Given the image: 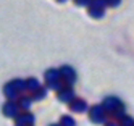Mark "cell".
<instances>
[{"mask_svg":"<svg viewBox=\"0 0 134 126\" xmlns=\"http://www.w3.org/2000/svg\"><path fill=\"white\" fill-rule=\"evenodd\" d=\"M91 120L94 123H103L105 121V113L102 107H92L91 108Z\"/></svg>","mask_w":134,"mask_h":126,"instance_id":"1","label":"cell"},{"mask_svg":"<svg viewBox=\"0 0 134 126\" xmlns=\"http://www.w3.org/2000/svg\"><path fill=\"white\" fill-rule=\"evenodd\" d=\"M103 105L107 110H111V112H115V108H121V102L118 99H107Z\"/></svg>","mask_w":134,"mask_h":126,"instance_id":"2","label":"cell"},{"mask_svg":"<svg viewBox=\"0 0 134 126\" xmlns=\"http://www.w3.org/2000/svg\"><path fill=\"white\" fill-rule=\"evenodd\" d=\"M32 123H34V116L29 113L18 116V120H16V124H32Z\"/></svg>","mask_w":134,"mask_h":126,"instance_id":"3","label":"cell"},{"mask_svg":"<svg viewBox=\"0 0 134 126\" xmlns=\"http://www.w3.org/2000/svg\"><path fill=\"white\" fill-rule=\"evenodd\" d=\"M71 110H74V112H84L86 110V107H87V105H86V102L84 100H81V99H76L71 105Z\"/></svg>","mask_w":134,"mask_h":126,"instance_id":"4","label":"cell"},{"mask_svg":"<svg viewBox=\"0 0 134 126\" xmlns=\"http://www.w3.org/2000/svg\"><path fill=\"white\" fill-rule=\"evenodd\" d=\"M16 112H18L16 105H15V103H12V102H8V103L3 107V113H5V116H15V115H16Z\"/></svg>","mask_w":134,"mask_h":126,"instance_id":"5","label":"cell"},{"mask_svg":"<svg viewBox=\"0 0 134 126\" xmlns=\"http://www.w3.org/2000/svg\"><path fill=\"white\" fill-rule=\"evenodd\" d=\"M63 73H66L65 74V78H66V79H68V81H74V71L73 70H70V68H63Z\"/></svg>","mask_w":134,"mask_h":126,"instance_id":"6","label":"cell"},{"mask_svg":"<svg viewBox=\"0 0 134 126\" xmlns=\"http://www.w3.org/2000/svg\"><path fill=\"white\" fill-rule=\"evenodd\" d=\"M76 123H74V120L73 118H70V116H63L62 118V124L60 126H74Z\"/></svg>","mask_w":134,"mask_h":126,"instance_id":"7","label":"cell"},{"mask_svg":"<svg viewBox=\"0 0 134 126\" xmlns=\"http://www.w3.org/2000/svg\"><path fill=\"white\" fill-rule=\"evenodd\" d=\"M71 95H73V91H71V89H68L66 92H60V99H62V100H65V102H68Z\"/></svg>","mask_w":134,"mask_h":126,"instance_id":"8","label":"cell"},{"mask_svg":"<svg viewBox=\"0 0 134 126\" xmlns=\"http://www.w3.org/2000/svg\"><path fill=\"white\" fill-rule=\"evenodd\" d=\"M27 86H29L27 89H37V81L36 79H29L27 81Z\"/></svg>","mask_w":134,"mask_h":126,"instance_id":"9","label":"cell"},{"mask_svg":"<svg viewBox=\"0 0 134 126\" xmlns=\"http://www.w3.org/2000/svg\"><path fill=\"white\" fill-rule=\"evenodd\" d=\"M124 121H126V123H124V124L121 123V126H132V121H131L129 118H126V120H124Z\"/></svg>","mask_w":134,"mask_h":126,"instance_id":"10","label":"cell"},{"mask_svg":"<svg viewBox=\"0 0 134 126\" xmlns=\"http://www.w3.org/2000/svg\"><path fill=\"white\" fill-rule=\"evenodd\" d=\"M107 126H116L115 123H107Z\"/></svg>","mask_w":134,"mask_h":126,"instance_id":"11","label":"cell"},{"mask_svg":"<svg viewBox=\"0 0 134 126\" xmlns=\"http://www.w3.org/2000/svg\"><path fill=\"white\" fill-rule=\"evenodd\" d=\"M16 126H32V124H16Z\"/></svg>","mask_w":134,"mask_h":126,"instance_id":"12","label":"cell"},{"mask_svg":"<svg viewBox=\"0 0 134 126\" xmlns=\"http://www.w3.org/2000/svg\"><path fill=\"white\" fill-rule=\"evenodd\" d=\"M50 126H58V124H50Z\"/></svg>","mask_w":134,"mask_h":126,"instance_id":"13","label":"cell"}]
</instances>
